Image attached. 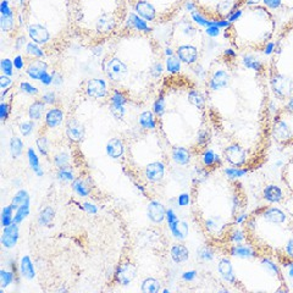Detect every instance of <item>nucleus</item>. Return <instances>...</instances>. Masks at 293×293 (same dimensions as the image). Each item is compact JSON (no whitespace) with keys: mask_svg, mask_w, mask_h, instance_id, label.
Masks as SVG:
<instances>
[{"mask_svg":"<svg viewBox=\"0 0 293 293\" xmlns=\"http://www.w3.org/2000/svg\"><path fill=\"white\" fill-rule=\"evenodd\" d=\"M204 88L210 124L228 141L223 158L250 171L265 157L271 138L268 67L254 53L225 49L207 70Z\"/></svg>","mask_w":293,"mask_h":293,"instance_id":"nucleus-1","label":"nucleus"},{"mask_svg":"<svg viewBox=\"0 0 293 293\" xmlns=\"http://www.w3.org/2000/svg\"><path fill=\"white\" fill-rule=\"evenodd\" d=\"M157 126L162 127L172 148L204 153L212 141V124L205 92L181 72L163 81L153 103Z\"/></svg>","mask_w":293,"mask_h":293,"instance_id":"nucleus-2","label":"nucleus"},{"mask_svg":"<svg viewBox=\"0 0 293 293\" xmlns=\"http://www.w3.org/2000/svg\"><path fill=\"white\" fill-rule=\"evenodd\" d=\"M199 224L205 235L214 242L231 243L236 225H242L245 217V195L237 179L224 170L221 179L212 176V166L203 170L195 179L193 198Z\"/></svg>","mask_w":293,"mask_h":293,"instance_id":"nucleus-3","label":"nucleus"},{"mask_svg":"<svg viewBox=\"0 0 293 293\" xmlns=\"http://www.w3.org/2000/svg\"><path fill=\"white\" fill-rule=\"evenodd\" d=\"M247 243L259 254L293 266V217L276 205H263L247 215L242 224Z\"/></svg>","mask_w":293,"mask_h":293,"instance_id":"nucleus-4","label":"nucleus"},{"mask_svg":"<svg viewBox=\"0 0 293 293\" xmlns=\"http://www.w3.org/2000/svg\"><path fill=\"white\" fill-rule=\"evenodd\" d=\"M224 37L233 50L244 53L271 51L276 30L275 16L260 4H249L230 18Z\"/></svg>","mask_w":293,"mask_h":293,"instance_id":"nucleus-5","label":"nucleus"},{"mask_svg":"<svg viewBox=\"0 0 293 293\" xmlns=\"http://www.w3.org/2000/svg\"><path fill=\"white\" fill-rule=\"evenodd\" d=\"M270 54L268 77L271 92L283 104L293 101V17L281 28Z\"/></svg>","mask_w":293,"mask_h":293,"instance_id":"nucleus-6","label":"nucleus"},{"mask_svg":"<svg viewBox=\"0 0 293 293\" xmlns=\"http://www.w3.org/2000/svg\"><path fill=\"white\" fill-rule=\"evenodd\" d=\"M188 0H127L136 16L146 23H164L172 20Z\"/></svg>","mask_w":293,"mask_h":293,"instance_id":"nucleus-7","label":"nucleus"},{"mask_svg":"<svg viewBox=\"0 0 293 293\" xmlns=\"http://www.w3.org/2000/svg\"><path fill=\"white\" fill-rule=\"evenodd\" d=\"M249 0H191L193 8L210 22L224 23L230 20Z\"/></svg>","mask_w":293,"mask_h":293,"instance_id":"nucleus-8","label":"nucleus"},{"mask_svg":"<svg viewBox=\"0 0 293 293\" xmlns=\"http://www.w3.org/2000/svg\"><path fill=\"white\" fill-rule=\"evenodd\" d=\"M271 138L282 148L293 146V101L276 109L271 121Z\"/></svg>","mask_w":293,"mask_h":293,"instance_id":"nucleus-9","label":"nucleus"},{"mask_svg":"<svg viewBox=\"0 0 293 293\" xmlns=\"http://www.w3.org/2000/svg\"><path fill=\"white\" fill-rule=\"evenodd\" d=\"M103 70L109 81L113 82V83H121L127 79L130 73L126 64L117 56L104 59Z\"/></svg>","mask_w":293,"mask_h":293,"instance_id":"nucleus-10","label":"nucleus"},{"mask_svg":"<svg viewBox=\"0 0 293 293\" xmlns=\"http://www.w3.org/2000/svg\"><path fill=\"white\" fill-rule=\"evenodd\" d=\"M26 31H27L28 37L32 39L33 43L38 44L41 47L44 44H48L51 39V34L48 28L38 25V23H27Z\"/></svg>","mask_w":293,"mask_h":293,"instance_id":"nucleus-11","label":"nucleus"},{"mask_svg":"<svg viewBox=\"0 0 293 293\" xmlns=\"http://www.w3.org/2000/svg\"><path fill=\"white\" fill-rule=\"evenodd\" d=\"M84 93L93 99H103L108 96V84L103 79H91L86 82Z\"/></svg>","mask_w":293,"mask_h":293,"instance_id":"nucleus-12","label":"nucleus"},{"mask_svg":"<svg viewBox=\"0 0 293 293\" xmlns=\"http://www.w3.org/2000/svg\"><path fill=\"white\" fill-rule=\"evenodd\" d=\"M137 275V268L134 266V264L129 263H122L120 264L119 268L116 269L115 273V280L117 281V283L122 286H127L131 283V281L136 277Z\"/></svg>","mask_w":293,"mask_h":293,"instance_id":"nucleus-13","label":"nucleus"},{"mask_svg":"<svg viewBox=\"0 0 293 293\" xmlns=\"http://www.w3.org/2000/svg\"><path fill=\"white\" fill-rule=\"evenodd\" d=\"M84 133H86V130H84V126L79 120H67V122H66V134H67L70 141L79 143L84 138Z\"/></svg>","mask_w":293,"mask_h":293,"instance_id":"nucleus-14","label":"nucleus"},{"mask_svg":"<svg viewBox=\"0 0 293 293\" xmlns=\"http://www.w3.org/2000/svg\"><path fill=\"white\" fill-rule=\"evenodd\" d=\"M18 236H20L18 224L13 223L11 225L5 226L1 233V244L5 248H14L17 244Z\"/></svg>","mask_w":293,"mask_h":293,"instance_id":"nucleus-15","label":"nucleus"},{"mask_svg":"<svg viewBox=\"0 0 293 293\" xmlns=\"http://www.w3.org/2000/svg\"><path fill=\"white\" fill-rule=\"evenodd\" d=\"M47 71H48V64L42 61L41 59L31 61L26 68V73H27V76H30V79L39 80V81L46 75Z\"/></svg>","mask_w":293,"mask_h":293,"instance_id":"nucleus-16","label":"nucleus"},{"mask_svg":"<svg viewBox=\"0 0 293 293\" xmlns=\"http://www.w3.org/2000/svg\"><path fill=\"white\" fill-rule=\"evenodd\" d=\"M165 174V166L163 163L154 162L152 164H148L144 170V175L150 182L162 181Z\"/></svg>","mask_w":293,"mask_h":293,"instance_id":"nucleus-17","label":"nucleus"},{"mask_svg":"<svg viewBox=\"0 0 293 293\" xmlns=\"http://www.w3.org/2000/svg\"><path fill=\"white\" fill-rule=\"evenodd\" d=\"M125 153V144L117 137H114L106 144V154L108 157H110L112 159H119L124 155Z\"/></svg>","mask_w":293,"mask_h":293,"instance_id":"nucleus-18","label":"nucleus"},{"mask_svg":"<svg viewBox=\"0 0 293 293\" xmlns=\"http://www.w3.org/2000/svg\"><path fill=\"white\" fill-rule=\"evenodd\" d=\"M64 112L60 108H51L46 113V125L49 129H56L64 122Z\"/></svg>","mask_w":293,"mask_h":293,"instance_id":"nucleus-19","label":"nucleus"},{"mask_svg":"<svg viewBox=\"0 0 293 293\" xmlns=\"http://www.w3.org/2000/svg\"><path fill=\"white\" fill-rule=\"evenodd\" d=\"M281 179L288 192L293 195V157L286 162L281 170Z\"/></svg>","mask_w":293,"mask_h":293,"instance_id":"nucleus-20","label":"nucleus"},{"mask_svg":"<svg viewBox=\"0 0 293 293\" xmlns=\"http://www.w3.org/2000/svg\"><path fill=\"white\" fill-rule=\"evenodd\" d=\"M146 212H148V217L152 220L153 223H162L165 216L164 207L157 200H153L149 203V205L146 208Z\"/></svg>","mask_w":293,"mask_h":293,"instance_id":"nucleus-21","label":"nucleus"},{"mask_svg":"<svg viewBox=\"0 0 293 293\" xmlns=\"http://www.w3.org/2000/svg\"><path fill=\"white\" fill-rule=\"evenodd\" d=\"M20 273L22 277H25L26 280H33L35 277V269L34 264H33L32 259L25 255L22 257L20 260Z\"/></svg>","mask_w":293,"mask_h":293,"instance_id":"nucleus-22","label":"nucleus"},{"mask_svg":"<svg viewBox=\"0 0 293 293\" xmlns=\"http://www.w3.org/2000/svg\"><path fill=\"white\" fill-rule=\"evenodd\" d=\"M44 110H46V103L43 100H35L28 108V116L33 121H38L43 117Z\"/></svg>","mask_w":293,"mask_h":293,"instance_id":"nucleus-23","label":"nucleus"},{"mask_svg":"<svg viewBox=\"0 0 293 293\" xmlns=\"http://www.w3.org/2000/svg\"><path fill=\"white\" fill-rule=\"evenodd\" d=\"M27 159H28V163H30L31 169L34 171V174L37 175V176H39V177L43 176V170H42V167H41L39 158H38V155H37V153L34 152V149H33V148H28Z\"/></svg>","mask_w":293,"mask_h":293,"instance_id":"nucleus-24","label":"nucleus"},{"mask_svg":"<svg viewBox=\"0 0 293 293\" xmlns=\"http://www.w3.org/2000/svg\"><path fill=\"white\" fill-rule=\"evenodd\" d=\"M139 125L146 130H155L157 129V121L153 112H144L139 115L138 119Z\"/></svg>","mask_w":293,"mask_h":293,"instance_id":"nucleus-25","label":"nucleus"},{"mask_svg":"<svg viewBox=\"0 0 293 293\" xmlns=\"http://www.w3.org/2000/svg\"><path fill=\"white\" fill-rule=\"evenodd\" d=\"M192 153L185 148H172V159L181 165H186L190 163Z\"/></svg>","mask_w":293,"mask_h":293,"instance_id":"nucleus-26","label":"nucleus"},{"mask_svg":"<svg viewBox=\"0 0 293 293\" xmlns=\"http://www.w3.org/2000/svg\"><path fill=\"white\" fill-rule=\"evenodd\" d=\"M54 216H55V212L51 207H46L41 212H39L38 216V224L41 226H48L49 224L53 221Z\"/></svg>","mask_w":293,"mask_h":293,"instance_id":"nucleus-27","label":"nucleus"},{"mask_svg":"<svg viewBox=\"0 0 293 293\" xmlns=\"http://www.w3.org/2000/svg\"><path fill=\"white\" fill-rule=\"evenodd\" d=\"M72 190L75 191L77 195L80 197H88L89 195V188L87 186L86 182L81 179H75L72 181Z\"/></svg>","mask_w":293,"mask_h":293,"instance_id":"nucleus-28","label":"nucleus"},{"mask_svg":"<svg viewBox=\"0 0 293 293\" xmlns=\"http://www.w3.org/2000/svg\"><path fill=\"white\" fill-rule=\"evenodd\" d=\"M26 203H30V195H28L27 191L20 190L17 193H16L15 197L13 198L11 207H13V209L16 212V210H17L21 205L26 204Z\"/></svg>","mask_w":293,"mask_h":293,"instance_id":"nucleus-29","label":"nucleus"},{"mask_svg":"<svg viewBox=\"0 0 293 293\" xmlns=\"http://www.w3.org/2000/svg\"><path fill=\"white\" fill-rule=\"evenodd\" d=\"M141 290L144 293H157L160 290V283L155 278H146L142 282Z\"/></svg>","mask_w":293,"mask_h":293,"instance_id":"nucleus-30","label":"nucleus"},{"mask_svg":"<svg viewBox=\"0 0 293 293\" xmlns=\"http://www.w3.org/2000/svg\"><path fill=\"white\" fill-rule=\"evenodd\" d=\"M23 152V142L20 137H13L10 141V153L13 158H18L22 155Z\"/></svg>","mask_w":293,"mask_h":293,"instance_id":"nucleus-31","label":"nucleus"},{"mask_svg":"<svg viewBox=\"0 0 293 293\" xmlns=\"http://www.w3.org/2000/svg\"><path fill=\"white\" fill-rule=\"evenodd\" d=\"M26 53L31 56H34L37 59H42L46 56V53H44V49L42 48L41 46L38 44L33 43V42H30V43L26 44Z\"/></svg>","mask_w":293,"mask_h":293,"instance_id":"nucleus-32","label":"nucleus"},{"mask_svg":"<svg viewBox=\"0 0 293 293\" xmlns=\"http://www.w3.org/2000/svg\"><path fill=\"white\" fill-rule=\"evenodd\" d=\"M14 278H15V274L11 270H5V269H1L0 270V285L1 288H5L8 286H10L14 282Z\"/></svg>","mask_w":293,"mask_h":293,"instance_id":"nucleus-33","label":"nucleus"},{"mask_svg":"<svg viewBox=\"0 0 293 293\" xmlns=\"http://www.w3.org/2000/svg\"><path fill=\"white\" fill-rule=\"evenodd\" d=\"M28 215H30V203H26V204L21 205V207L16 210L15 216H14V223L20 225Z\"/></svg>","mask_w":293,"mask_h":293,"instance_id":"nucleus-34","label":"nucleus"},{"mask_svg":"<svg viewBox=\"0 0 293 293\" xmlns=\"http://www.w3.org/2000/svg\"><path fill=\"white\" fill-rule=\"evenodd\" d=\"M56 179H58L59 181L67 183V182H72L73 179H75V175H73L72 170L68 169L67 165V166L59 169L58 174H56Z\"/></svg>","mask_w":293,"mask_h":293,"instance_id":"nucleus-35","label":"nucleus"},{"mask_svg":"<svg viewBox=\"0 0 293 293\" xmlns=\"http://www.w3.org/2000/svg\"><path fill=\"white\" fill-rule=\"evenodd\" d=\"M14 216L15 215H14V209L11 205L3 208V212H1V225H3V228L11 225L14 223Z\"/></svg>","mask_w":293,"mask_h":293,"instance_id":"nucleus-36","label":"nucleus"},{"mask_svg":"<svg viewBox=\"0 0 293 293\" xmlns=\"http://www.w3.org/2000/svg\"><path fill=\"white\" fill-rule=\"evenodd\" d=\"M171 254L174 260L179 261V263L187 258V250H186L185 247H182V245H176V247L172 248Z\"/></svg>","mask_w":293,"mask_h":293,"instance_id":"nucleus-37","label":"nucleus"},{"mask_svg":"<svg viewBox=\"0 0 293 293\" xmlns=\"http://www.w3.org/2000/svg\"><path fill=\"white\" fill-rule=\"evenodd\" d=\"M68 162H70V155L65 152L59 153V154H56L55 157H54V165H55L58 169L67 166Z\"/></svg>","mask_w":293,"mask_h":293,"instance_id":"nucleus-38","label":"nucleus"},{"mask_svg":"<svg viewBox=\"0 0 293 293\" xmlns=\"http://www.w3.org/2000/svg\"><path fill=\"white\" fill-rule=\"evenodd\" d=\"M0 27L4 32H10L14 28V16L11 15H3L1 20H0Z\"/></svg>","mask_w":293,"mask_h":293,"instance_id":"nucleus-39","label":"nucleus"},{"mask_svg":"<svg viewBox=\"0 0 293 293\" xmlns=\"http://www.w3.org/2000/svg\"><path fill=\"white\" fill-rule=\"evenodd\" d=\"M35 144H37V149H38L39 154H42L43 157H47L48 155V138L46 136H42L39 138H37L35 141Z\"/></svg>","mask_w":293,"mask_h":293,"instance_id":"nucleus-40","label":"nucleus"},{"mask_svg":"<svg viewBox=\"0 0 293 293\" xmlns=\"http://www.w3.org/2000/svg\"><path fill=\"white\" fill-rule=\"evenodd\" d=\"M33 130H34V122H33V120L31 119L28 120V121L22 122V124L20 125V132L23 137L30 136V134L33 132Z\"/></svg>","mask_w":293,"mask_h":293,"instance_id":"nucleus-41","label":"nucleus"},{"mask_svg":"<svg viewBox=\"0 0 293 293\" xmlns=\"http://www.w3.org/2000/svg\"><path fill=\"white\" fill-rule=\"evenodd\" d=\"M0 65H1V71L4 72V75H6V76H11L13 75L14 63L10 59H3Z\"/></svg>","mask_w":293,"mask_h":293,"instance_id":"nucleus-42","label":"nucleus"},{"mask_svg":"<svg viewBox=\"0 0 293 293\" xmlns=\"http://www.w3.org/2000/svg\"><path fill=\"white\" fill-rule=\"evenodd\" d=\"M20 89L21 92L28 94V96H34V94L38 93V88H35L30 82H22V83L20 84Z\"/></svg>","mask_w":293,"mask_h":293,"instance_id":"nucleus-43","label":"nucleus"},{"mask_svg":"<svg viewBox=\"0 0 293 293\" xmlns=\"http://www.w3.org/2000/svg\"><path fill=\"white\" fill-rule=\"evenodd\" d=\"M42 100L46 104H48V105H54V104L56 103V100H58V98H56V94L54 93L53 91H50L47 92V93L42 97Z\"/></svg>","mask_w":293,"mask_h":293,"instance_id":"nucleus-44","label":"nucleus"},{"mask_svg":"<svg viewBox=\"0 0 293 293\" xmlns=\"http://www.w3.org/2000/svg\"><path fill=\"white\" fill-rule=\"evenodd\" d=\"M9 113H10V105H8L6 103H1V105H0V117H1L3 121L6 120Z\"/></svg>","mask_w":293,"mask_h":293,"instance_id":"nucleus-45","label":"nucleus"},{"mask_svg":"<svg viewBox=\"0 0 293 293\" xmlns=\"http://www.w3.org/2000/svg\"><path fill=\"white\" fill-rule=\"evenodd\" d=\"M83 210L86 212H88V214H97L98 212V208H97V205H94L93 203H89V202H86L83 203Z\"/></svg>","mask_w":293,"mask_h":293,"instance_id":"nucleus-46","label":"nucleus"},{"mask_svg":"<svg viewBox=\"0 0 293 293\" xmlns=\"http://www.w3.org/2000/svg\"><path fill=\"white\" fill-rule=\"evenodd\" d=\"M11 84V79L10 76H6V75H4V76L0 77V87L3 89H6L8 87H10Z\"/></svg>","mask_w":293,"mask_h":293,"instance_id":"nucleus-47","label":"nucleus"},{"mask_svg":"<svg viewBox=\"0 0 293 293\" xmlns=\"http://www.w3.org/2000/svg\"><path fill=\"white\" fill-rule=\"evenodd\" d=\"M14 66H15L17 70H22L23 68V58L21 55H17L14 59Z\"/></svg>","mask_w":293,"mask_h":293,"instance_id":"nucleus-48","label":"nucleus"},{"mask_svg":"<svg viewBox=\"0 0 293 293\" xmlns=\"http://www.w3.org/2000/svg\"><path fill=\"white\" fill-rule=\"evenodd\" d=\"M192 274L193 273H188L187 275H185V278H187V280H191V278H192Z\"/></svg>","mask_w":293,"mask_h":293,"instance_id":"nucleus-49","label":"nucleus"}]
</instances>
